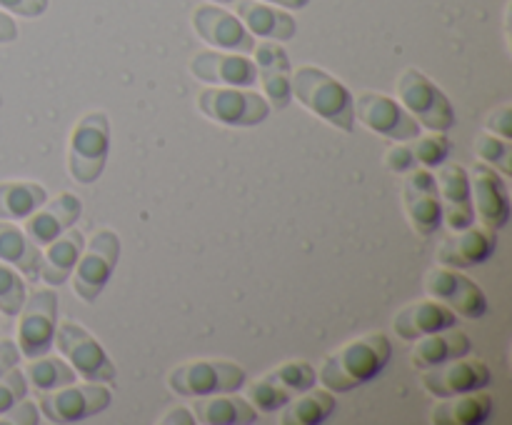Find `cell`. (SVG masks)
I'll return each instance as SVG.
<instances>
[{"mask_svg":"<svg viewBox=\"0 0 512 425\" xmlns=\"http://www.w3.org/2000/svg\"><path fill=\"white\" fill-rule=\"evenodd\" d=\"M393 358V345L385 333H368L330 353L320 368L318 380L333 393H350L370 383Z\"/></svg>","mask_w":512,"mask_h":425,"instance_id":"obj_1","label":"cell"},{"mask_svg":"<svg viewBox=\"0 0 512 425\" xmlns=\"http://www.w3.org/2000/svg\"><path fill=\"white\" fill-rule=\"evenodd\" d=\"M290 90H293V98H298L305 108L313 110V113L318 115V118H323L325 123L335 125V128H340L343 133H353V93H350L340 80H335L333 75L325 73L323 68L305 65V68L295 70Z\"/></svg>","mask_w":512,"mask_h":425,"instance_id":"obj_2","label":"cell"},{"mask_svg":"<svg viewBox=\"0 0 512 425\" xmlns=\"http://www.w3.org/2000/svg\"><path fill=\"white\" fill-rule=\"evenodd\" d=\"M110 120L103 110L83 115L70 135L68 148V170L73 180L80 185H90L103 175L105 163L110 155Z\"/></svg>","mask_w":512,"mask_h":425,"instance_id":"obj_3","label":"cell"},{"mask_svg":"<svg viewBox=\"0 0 512 425\" xmlns=\"http://www.w3.org/2000/svg\"><path fill=\"white\" fill-rule=\"evenodd\" d=\"M398 95L403 100V108L435 133H448L455 125V108L448 95L443 93L438 83L428 78L423 70L408 68L398 80Z\"/></svg>","mask_w":512,"mask_h":425,"instance_id":"obj_4","label":"cell"},{"mask_svg":"<svg viewBox=\"0 0 512 425\" xmlns=\"http://www.w3.org/2000/svg\"><path fill=\"white\" fill-rule=\"evenodd\" d=\"M245 378L248 373L233 360H190L168 375V385L183 398H203V395L238 393L245 385Z\"/></svg>","mask_w":512,"mask_h":425,"instance_id":"obj_5","label":"cell"},{"mask_svg":"<svg viewBox=\"0 0 512 425\" xmlns=\"http://www.w3.org/2000/svg\"><path fill=\"white\" fill-rule=\"evenodd\" d=\"M198 108L205 118L230 128H253L270 115V103L248 88H205L198 95Z\"/></svg>","mask_w":512,"mask_h":425,"instance_id":"obj_6","label":"cell"},{"mask_svg":"<svg viewBox=\"0 0 512 425\" xmlns=\"http://www.w3.org/2000/svg\"><path fill=\"white\" fill-rule=\"evenodd\" d=\"M113 393L103 383L63 385V388L38 393V408L50 423H80L108 410Z\"/></svg>","mask_w":512,"mask_h":425,"instance_id":"obj_7","label":"cell"},{"mask_svg":"<svg viewBox=\"0 0 512 425\" xmlns=\"http://www.w3.org/2000/svg\"><path fill=\"white\" fill-rule=\"evenodd\" d=\"M18 348L25 358L50 353L58 330V295L53 290H33L20 308Z\"/></svg>","mask_w":512,"mask_h":425,"instance_id":"obj_8","label":"cell"},{"mask_svg":"<svg viewBox=\"0 0 512 425\" xmlns=\"http://www.w3.org/2000/svg\"><path fill=\"white\" fill-rule=\"evenodd\" d=\"M120 260V238L113 230H98L90 238L88 250H83L78 258V265L73 270L75 293L85 303H95L100 293L108 285L110 275L115 273V265Z\"/></svg>","mask_w":512,"mask_h":425,"instance_id":"obj_9","label":"cell"},{"mask_svg":"<svg viewBox=\"0 0 512 425\" xmlns=\"http://www.w3.org/2000/svg\"><path fill=\"white\" fill-rule=\"evenodd\" d=\"M55 343H58L60 353L70 360L75 373L83 375L90 383H113L115 375H118L103 345L83 325L73 323V320H63L55 330Z\"/></svg>","mask_w":512,"mask_h":425,"instance_id":"obj_10","label":"cell"},{"mask_svg":"<svg viewBox=\"0 0 512 425\" xmlns=\"http://www.w3.org/2000/svg\"><path fill=\"white\" fill-rule=\"evenodd\" d=\"M355 120L383 138L400 140V143H408L420 135L418 120L398 100L383 93H360L355 98Z\"/></svg>","mask_w":512,"mask_h":425,"instance_id":"obj_11","label":"cell"},{"mask_svg":"<svg viewBox=\"0 0 512 425\" xmlns=\"http://www.w3.org/2000/svg\"><path fill=\"white\" fill-rule=\"evenodd\" d=\"M425 288L433 295L435 300H440L443 305H448L453 313L465 315V318H483L488 313L490 303L485 290L475 283L473 278L460 273L458 268H435L430 270L428 278H425Z\"/></svg>","mask_w":512,"mask_h":425,"instance_id":"obj_12","label":"cell"},{"mask_svg":"<svg viewBox=\"0 0 512 425\" xmlns=\"http://www.w3.org/2000/svg\"><path fill=\"white\" fill-rule=\"evenodd\" d=\"M403 200L408 220L420 235L438 233L443 225V203H440L438 180L428 168L410 170L403 183Z\"/></svg>","mask_w":512,"mask_h":425,"instance_id":"obj_13","label":"cell"},{"mask_svg":"<svg viewBox=\"0 0 512 425\" xmlns=\"http://www.w3.org/2000/svg\"><path fill=\"white\" fill-rule=\"evenodd\" d=\"M490 383H493V370L483 360H473L468 355L438 365V368L423 370V388L438 398L490 388Z\"/></svg>","mask_w":512,"mask_h":425,"instance_id":"obj_14","label":"cell"},{"mask_svg":"<svg viewBox=\"0 0 512 425\" xmlns=\"http://www.w3.org/2000/svg\"><path fill=\"white\" fill-rule=\"evenodd\" d=\"M470 193L475 200V218L483 220L485 228L503 230L510 220V195L505 180L495 173L493 165L475 163L470 170Z\"/></svg>","mask_w":512,"mask_h":425,"instance_id":"obj_15","label":"cell"},{"mask_svg":"<svg viewBox=\"0 0 512 425\" xmlns=\"http://www.w3.org/2000/svg\"><path fill=\"white\" fill-rule=\"evenodd\" d=\"M195 33L205 40L208 45L220 50H230V53H253L255 38L243 20L235 18L233 13L215 5H198L193 13Z\"/></svg>","mask_w":512,"mask_h":425,"instance_id":"obj_16","label":"cell"},{"mask_svg":"<svg viewBox=\"0 0 512 425\" xmlns=\"http://www.w3.org/2000/svg\"><path fill=\"white\" fill-rule=\"evenodd\" d=\"M190 73L205 83L233 85V88H255V83H258L255 60H250L243 53L203 50L190 60Z\"/></svg>","mask_w":512,"mask_h":425,"instance_id":"obj_17","label":"cell"},{"mask_svg":"<svg viewBox=\"0 0 512 425\" xmlns=\"http://www.w3.org/2000/svg\"><path fill=\"white\" fill-rule=\"evenodd\" d=\"M255 68H258V80L263 83L265 95L273 110H285L293 100V65H290L288 53L278 40H265L255 45Z\"/></svg>","mask_w":512,"mask_h":425,"instance_id":"obj_18","label":"cell"},{"mask_svg":"<svg viewBox=\"0 0 512 425\" xmlns=\"http://www.w3.org/2000/svg\"><path fill=\"white\" fill-rule=\"evenodd\" d=\"M495 248H498V230L490 228H470L455 230V235L443 240L438 250V260L448 268H475V265L485 263L495 255Z\"/></svg>","mask_w":512,"mask_h":425,"instance_id":"obj_19","label":"cell"},{"mask_svg":"<svg viewBox=\"0 0 512 425\" xmlns=\"http://www.w3.org/2000/svg\"><path fill=\"white\" fill-rule=\"evenodd\" d=\"M438 193L443 203V220L448 228L463 230L475 225L473 193H470V175L463 165H445L438 173Z\"/></svg>","mask_w":512,"mask_h":425,"instance_id":"obj_20","label":"cell"},{"mask_svg":"<svg viewBox=\"0 0 512 425\" xmlns=\"http://www.w3.org/2000/svg\"><path fill=\"white\" fill-rule=\"evenodd\" d=\"M83 215V203L75 198L73 193H63L43 208L40 205L35 213L25 218V235L33 240L35 245H48L55 238L65 233L68 228H75V223Z\"/></svg>","mask_w":512,"mask_h":425,"instance_id":"obj_21","label":"cell"},{"mask_svg":"<svg viewBox=\"0 0 512 425\" xmlns=\"http://www.w3.org/2000/svg\"><path fill=\"white\" fill-rule=\"evenodd\" d=\"M453 325H458V315L448 305L435 303V300H418V303L405 305L393 320L395 335L403 340H418L423 335L453 328Z\"/></svg>","mask_w":512,"mask_h":425,"instance_id":"obj_22","label":"cell"},{"mask_svg":"<svg viewBox=\"0 0 512 425\" xmlns=\"http://www.w3.org/2000/svg\"><path fill=\"white\" fill-rule=\"evenodd\" d=\"M418 340L420 343L413 348V368L420 370V373L473 353L470 335L463 333V330H455V325L453 328L438 330V333L423 335Z\"/></svg>","mask_w":512,"mask_h":425,"instance_id":"obj_23","label":"cell"},{"mask_svg":"<svg viewBox=\"0 0 512 425\" xmlns=\"http://www.w3.org/2000/svg\"><path fill=\"white\" fill-rule=\"evenodd\" d=\"M495 415V400L488 388L450 395L433 410L435 425H483Z\"/></svg>","mask_w":512,"mask_h":425,"instance_id":"obj_24","label":"cell"},{"mask_svg":"<svg viewBox=\"0 0 512 425\" xmlns=\"http://www.w3.org/2000/svg\"><path fill=\"white\" fill-rule=\"evenodd\" d=\"M238 18L253 35L268 40H290L298 33V23L285 10L273 8L263 0H235Z\"/></svg>","mask_w":512,"mask_h":425,"instance_id":"obj_25","label":"cell"},{"mask_svg":"<svg viewBox=\"0 0 512 425\" xmlns=\"http://www.w3.org/2000/svg\"><path fill=\"white\" fill-rule=\"evenodd\" d=\"M83 243H85L83 233L75 228H68L60 238H55L53 243H48V250H45L43 255V263H40V278H43L48 285L68 283L75 265H78L80 253H83Z\"/></svg>","mask_w":512,"mask_h":425,"instance_id":"obj_26","label":"cell"},{"mask_svg":"<svg viewBox=\"0 0 512 425\" xmlns=\"http://www.w3.org/2000/svg\"><path fill=\"white\" fill-rule=\"evenodd\" d=\"M195 420L205 425H243L258 420V410L245 398H238L233 393L203 395L193 405Z\"/></svg>","mask_w":512,"mask_h":425,"instance_id":"obj_27","label":"cell"},{"mask_svg":"<svg viewBox=\"0 0 512 425\" xmlns=\"http://www.w3.org/2000/svg\"><path fill=\"white\" fill-rule=\"evenodd\" d=\"M0 260L15 265L33 283L40 280V263H43L40 245H35L25 235V230L5 223V220H0Z\"/></svg>","mask_w":512,"mask_h":425,"instance_id":"obj_28","label":"cell"},{"mask_svg":"<svg viewBox=\"0 0 512 425\" xmlns=\"http://www.w3.org/2000/svg\"><path fill=\"white\" fill-rule=\"evenodd\" d=\"M335 395L333 390H305L303 395L290 400L283 408L280 415V423L283 425H323L325 420H330L335 415Z\"/></svg>","mask_w":512,"mask_h":425,"instance_id":"obj_29","label":"cell"},{"mask_svg":"<svg viewBox=\"0 0 512 425\" xmlns=\"http://www.w3.org/2000/svg\"><path fill=\"white\" fill-rule=\"evenodd\" d=\"M45 203H48V190L40 183H28V180L0 183V220H25Z\"/></svg>","mask_w":512,"mask_h":425,"instance_id":"obj_30","label":"cell"},{"mask_svg":"<svg viewBox=\"0 0 512 425\" xmlns=\"http://www.w3.org/2000/svg\"><path fill=\"white\" fill-rule=\"evenodd\" d=\"M23 373L28 385H33V390H38V393L75 383V375H78L73 370V365L63 363L60 358H50L48 353L40 355V358H30L28 368Z\"/></svg>","mask_w":512,"mask_h":425,"instance_id":"obj_31","label":"cell"},{"mask_svg":"<svg viewBox=\"0 0 512 425\" xmlns=\"http://www.w3.org/2000/svg\"><path fill=\"white\" fill-rule=\"evenodd\" d=\"M268 378L275 380L278 385H283V388L290 390L293 395H298L315 388V383H318V370L310 363H305V360H290V363L278 365L273 373H268Z\"/></svg>","mask_w":512,"mask_h":425,"instance_id":"obj_32","label":"cell"},{"mask_svg":"<svg viewBox=\"0 0 512 425\" xmlns=\"http://www.w3.org/2000/svg\"><path fill=\"white\" fill-rule=\"evenodd\" d=\"M410 150H413L418 165L425 168H438L453 153V140L445 133H433V135H418V138L410 140Z\"/></svg>","mask_w":512,"mask_h":425,"instance_id":"obj_33","label":"cell"},{"mask_svg":"<svg viewBox=\"0 0 512 425\" xmlns=\"http://www.w3.org/2000/svg\"><path fill=\"white\" fill-rule=\"evenodd\" d=\"M293 398L295 395L290 393V390H285L283 385L270 380L268 375L255 380V383L250 385V403H253V408L260 410V413H275V410H283Z\"/></svg>","mask_w":512,"mask_h":425,"instance_id":"obj_34","label":"cell"},{"mask_svg":"<svg viewBox=\"0 0 512 425\" xmlns=\"http://www.w3.org/2000/svg\"><path fill=\"white\" fill-rule=\"evenodd\" d=\"M475 153L480 155L483 163L493 165V168H498L503 175H512L510 140L493 133H480L478 140H475Z\"/></svg>","mask_w":512,"mask_h":425,"instance_id":"obj_35","label":"cell"},{"mask_svg":"<svg viewBox=\"0 0 512 425\" xmlns=\"http://www.w3.org/2000/svg\"><path fill=\"white\" fill-rule=\"evenodd\" d=\"M25 298V283L13 268H8L5 263H0V313L5 315H18L20 308H23Z\"/></svg>","mask_w":512,"mask_h":425,"instance_id":"obj_36","label":"cell"},{"mask_svg":"<svg viewBox=\"0 0 512 425\" xmlns=\"http://www.w3.org/2000/svg\"><path fill=\"white\" fill-rule=\"evenodd\" d=\"M25 395H28V380H25L23 370H18V365L0 375V415L8 413Z\"/></svg>","mask_w":512,"mask_h":425,"instance_id":"obj_37","label":"cell"},{"mask_svg":"<svg viewBox=\"0 0 512 425\" xmlns=\"http://www.w3.org/2000/svg\"><path fill=\"white\" fill-rule=\"evenodd\" d=\"M0 423H15V425H35L40 423V408L30 400H20L15 403L8 413L0 415Z\"/></svg>","mask_w":512,"mask_h":425,"instance_id":"obj_38","label":"cell"},{"mask_svg":"<svg viewBox=\"0 0 512 425\" xmlns=\"http://www.w3.org/2000/svg\"><path fill=\"white\" fill-rule=\"evenodd\" d=\"M485 128H488V133L512 140V105H500V108H495L493 113L485 118Z\"/></svg>","mask_w":512,"mask_h":425,"instance_id":"obj_39","label":"cell"},{"mask_svg":"<svg viewBox=\"0 0 512 425\" xmlns=\"http://www.w3.org/2000/svg\"><path fill=\"white\" fill-rule=\"evenodd\" d=\"M385 165H388L393 173H410V170L418 168V160H415L410 145H400V148L388 150V155H385Z\"/></svg>","mask_w":512,"mask_h":425,"instance_id":"obj_40","label":"cell"},{"mask_svg":"<svg viewBox=\"0 0 512 425\" xmlns=\"http://www.w3.org/2000/svg\"><path fill=\"white\" fill-rule=\"evenodd\" d=\"M0 8L23 18H40L48 10V0H0Z\"/></svg>","mask_w":512,"mask_h":425,"instance_id":"obj_41","label":"cell"},{"mask_svg":"<svg viewBox=\"0 0 512 425\" xmlns=\"http://www.w3.org/2000/svg\"><path fill=\"white\" fill-rule=\"evenodd\" d=\"M18 363H20L18 343H13V340H0V375H5Z\"/></svg>","mask_w":512,"mask_h":425,"instance_id":"obj_42","label":"cell"},{"mask_svg":"<svg viewBox=\"0 0 512 425\" xmlns=\"http://www.w3.org/2000/svg\"><path fill=\"white\" fill-rule=\"evenodd\" d=\"M13 40H18V25L8 13L0 10V43H13Z\"/></svg>","mask_w":512,"mask_h":425,"instance_id":"obj_43","label":"cell"},{"mask_svg":"<svg viewBox=\"0 0 512 425\" xmlns=\"http://www.w3.org/2000/svg\"><path fill=\"white\" fill-rule=\"evenodd\" d=\"M178 420H185V423H195L193 410H185V408H175V410H170V415H165L163 423L168 425V423H178Z\"/></svg>","mask_w":512,"mask_h":425,"instance_id":"obj_44","label":"cell"},{"mask_svg":"<svg viewBox=\"0 0 512 425\" xmlns=\"http://www.w3.org/2000/svg\"><path fill=\"white\" fill-rule=\"evenodd\" d=\"M263 3H273V5H280V8H288V10H303V8H308L310 0H263Z\"/></svg>","mask_w":512,"mask_h":425,"instance_id":"obj_45","label":"cell"},{"mask_svg":"<svg viewBox=\"0 0 512 425\" xmlns=\"http://www.w3.org/2000/svg\"><path fill=\"white\" fill-rule=\"evenodd\" d=\"M215 3H233V0H215Z\"/></svg>","mask_w":512,"mask_h":425,"instance_id":"obj_46","label":"cell"}]
</instances>
